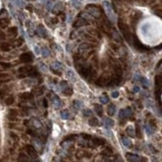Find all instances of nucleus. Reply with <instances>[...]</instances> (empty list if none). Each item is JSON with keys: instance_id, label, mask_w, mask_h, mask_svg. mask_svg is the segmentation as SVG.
Wrapping results in <instances>:
<instances>
[{"instance_id": "obj_1", "label": "nucleus", "mask_w": 162, "mask_h": 162, "mask_svg": "<svg viewBox=\"0 0 162 162\" xmlns=\"http://www.w3.org/2000/svg\"><path fill=\"white\" fill-rule=\"evenodd\" d=\"M118 28L119 29L121 30V32L122 33V35L124 37V38L126 40L127 42H131L132 41V36L131 34H130V29H129V26L126 25V24H124L121 21H118Z\"/></svg>"}, {"instance_id": "obj_2", "label": "nucleus", "mask_w": 162, "mask_h": 162, "mask_svg": "<svg viewBox=\"0 0 162 162\" xmlns=\"http://www.w3.org/2000/svg\"><path fill=\"white\" fill-rule=\"evenodd\" d=\"M86 9L88 10V13L90 14L91 16H92L95 18H100L101 16V11L98 9V8L96 6L94 5H88Z\"/></svg>"}, {"instance_id": "obj_3", "label": "nucleus", "mask_w": 162, "mask_h": 162, "mask_svg": "<svg viewBox=\"0 0 162 162\" xmlns=\"http://www.w3.org/2000/svg\"><path fill=\"white\" fill-rule=\"evenodd\" d=\"M104 8H105V10L106 12V15L109 17V19L110 20H112V21H114L116 17H115V14H114V12H113V10L112 8V7L110 6V4L108 3V2H104Z\"/></svg>"}, {"instance_id": "obj_4", "label": "nucleus", "mask_w": 162, "mask_h": 162, "mask_svg": "<svg viewBox=\"0 0 162 162\" xmlns=\"http://www.w3.org/2000/svg\"><path fill=\"white\" fill-rule=\"evenodd\" d=\"M132 40H133V43L135 45V47L136 48L137 50H141V51H147L149 50V48L146 47L144 45H143L142 43L140 42L139 40L138 39V37L135 35L132 36Z\"/></svg>"}, {"instance_id": "obj_5", "label": "nucleus", "mask_w": 162, "mask_h": 162, "mask_svg": "<svg viewBox=\"0 0 162 162\" xmlns=\"http://www.w3.org/2000/svg\"><path fill=\"white\" fill-rule=\"evenodd\" d=\"M20 61L24 63H32L33 61V56L31 53L26 52V53H23L20 56Z\"/></svg>"}, {"instance_id": "obj_6", "label": "nucleus", "mask_w": 162, "mask_h": 162, "mask_svg": "<svg viewBox=\"0 0 162 162\" xmlns=\"http://www.w3.org/2000/svg\"><path fill=\"white\" fill-rule=\"evenodd\" d=\"M25 148H26L27 153L29 154L30 156H32V157H37V151H36V149L34 148V147L32 145H30V144H27L26 147H25Z\"/></svg>"}, {"instance_id": "obj_7", "label": "nucleus", "mask_w": 162, "mask_h": 162, "mask_svg": "<svg viewBox=\"0 0 162 162\" xmlns=\"http://www.w3.org/2000/svg\"><path fill=\"white\" fill-rule=\"evenodd\" d=\"M88 21L86 19H79L77 20L76 21H75L74 24H73V26L75 28H77V27H82V26H85V25H88Z\"/></svg>"}, {"instance_id": "obj_8", "label": "nucleus", "mask_w": 162, "mask_h": 162, "mask_svg": "<svg viewBox=\"0 0 162 162\" xmlns=\"http://www.w3.org/2000/svg\"><path fill=\"white\" fill-rule=\"evenodd\" d=\"M92 47V44H88L87 42H84V43H82L80 45V46H79L78 50L80 52H84V51H87L88 50L91 49Z\"/></svg>"}, {"instance_id": "obj_9", "label": "nucleus", "mask_w": 162, "mask_h": 162, "mask_svg": "<svg viewBox=\"0 0 162 162\" xmlns=\"http://www.w3.org/2000/svg\"><path fill=\"white\" fill-rule=\"evenodd\" d=\"M108 80H109V79L105 77V76H101L95 81V84L96 85H98V86H104V85H105L106 84H107Z\"/></svg>"}, {"instance_id": "obj_10", "label": "nucleus", "mask_w": 162, "mask_h": 162, "mask_svg": "<svg viewBox=\"0 0 162 162\" xmlns=\"http://www.w3.org/2000/svg\"><path fill=\"white\" fill-rule=\"evenodd\" d=\"M17 115H18V112H17L16 109H10L8 113V119L11 120V121H15V120H16Z\"/></svg>"}, {"instance_id": "obj_11", "label": "nucleus", "mask_w": 162, "mask_h": 162, "mask_svg": "<svg viewBox=\"0 0 162 162\" xmlns=\"http://www.w3.org/2000/svg\"><path fill=\"white\" fill-rule=\"evenodd\" d=\"M51 70H54V71H61L63 70V64L59 62H54L53 63H51L50 65Z\"/></svg>"}, {"instance_id": "obj_12", "label": "nucleus", "mask_w": 162, "mask_h": 162, "mask_svg": "<svg viewBox=\"0 0 162 162\" xmlns=\"http://www.w3.org/2000/svg\"><path fill=\"white\" fill-rule=\"evenodd\" d=\"M126 156L127 160H130V161H138L140 160V158L139 157L138 155L133 154V153H129V152L126 153Z\"/></svg>"}, {"instance_id": "obj_13", "label": "nucleus", "mask_w": 162, "mask_h": 162, "mask_svg": "<svg viewBox=\"0 0 162 162\" xmlns=\"http://www.w3.org/2000/svg\"><path fill=\"white\" fill-rule=\"evenodd\" d=\"M92 142L93 143V144L96 147H98L100 145H103V144L105 143V140L101 139V138H93V139H91Z\"/></svg>"}, {"instance_id": "obj_14", "label": "nucleus", "mask_w": 162, "mask_h": 162, "mask_svg": "<svg viewBox=\"0 0 162 162\" xmlns=\"http://www.w3.org/2000/svg\"><path fill=\"white\" fill-rule=\"evenodd\" d=\"M162 79L160 75H157L155 77V85H156V89H161Z\"/></svg>"}, {"instance_id": "obj_15", "label": "nucleus", "mask_w": 162, "mask_h": 162, "mask_svg": "<svg viewBox=\"0 0 162 162\" xmlns=\"http://www.w3.org/2000/svg\"><path fill=\"white\" fill-rule=\"evenodd\" d=\"M26 75H29L30 77H33V78H35V77H38L40 76V74L39 72L37 71V69L35 67H32V69L28 72L26 74Z\"/></svg>"}, {"instance_id": "obj_16", "label": "nucleus", "mask_w": 162, "mask_h": 162, "mask_svg": "<svg viewBox=\"0 0 162 162\" xmlns=\"http://www.w3.org/2000/svg\"><path fill=\"white\" fill-rule=\"evenodd\" d=\"M33 96H34V95H33V93L32 92H23V93H21L20 95V97L21 98V99H23V100H31V99H33Z\"/></svg>"}, {"instance_id": "obj_17", "label": "nucleus", "mask_w": 162, "mask_h": 162, "mask_svg": "<svg viewBox=\"0 0 162 162\" xmlns=\"http://www.w3.org/2000/svg\"><path fill=\"white\" fill-rule=\"evenodd\" d=\"M37 33L41 37H47V31L44 29L42 25H40L37 28Z\"/></svg>"}, {"instance_id": "obj_18", "label": "nucleus", "mask_w": 162, "mask_h": 162, "mask_svg": "<svg viewBox=\"0 0 162 162\" xmlns=\"http://www.w3.org/2000/svg\"><path fill=\"white\" fill-rule=\"evenodd\" d=\"M0 50L3 52H8V51H10L11 50V46H10V45L7 42H2L0 44Z\"/></svg>"}, {"instance_id": "obj_19", "label": "nucleus", "mask_w": 162, "mask_h": 162, "mask_svg": "<svg viewBox=\"0 0 162 162\" xmlns=\"http://www.w3.org/2000/svg\"><path fill=\"white\" fill-rule=\"evenodd\" d=\"M9 24H10V20L8 19L7 18L0 19V28H2V29H6L9 25Z\"/></svg>"}, {"instance_id": "obj_20", "label": "nucleus", "mask_w": 162, "mask_h": 162, "mask_svg": "<svg viewBox=\"0 0 162 162\" xmlns=\"http://www.w3.org/2000/svg\"><path fill=\"white\" fill-rule=\"evenodd\" d=\"M94 108L96 110V113H97V115L99 117H102L103 116V108L101 105H98V104H96L94 105Z\"/></svg>"}, {"instance_id": "obj_21", "label": "nucleus", "mask_w": 162, "mask_h": 162, "mask_svg": "<svg viewBox=\"0 0 162 162\" xmlns=\"http://www.w3.org/2000/svg\"><path fill=\"white\" fill-rule=\"evenodd\" d=\"M53 103H54V106L56 109H58V108H60L61 107V104H62V102L61 101L59 100V98L57 97V96H54V97H53Z\"/></svg>"}, {"instance_id": "obj_22", "label": "nucleus", "mask_w": 162, "mask_h": 162, "mask_svg": "<svg viewBox=\"0 0 162 162\" xmlns=\"http://www.w3.org/2000/svg\"><path fill=\"white\" fill-rule=\"evenodd\" d=\"M105 126L108 128H111L113 126H114V122L113 120H112L111 118H106L105 119Z\"/></svg>"}, {"instance_id": "obj_23", "label": "nucleus", "mask_w": 162, "mask_h": 162, "mask_svg": "<svg viewBox=\"0 0 162 162\" xmlns=\"http://www.w3.org/2000/svg\"><path fill=\"white\" fill-rule=\"evenodd\" d=\"M31 69H32V67H29V66H25V67H21L19 68V72L20 73H23V74H27Z\"/></svg>"}, {"instance_id": "obj_24", "label": "nucleus", "mask_w": 162, "mask_h": 162, "mask_svg": "<svg viewBox=\"0 0 162 162\" xmlns=\"http://www.w3.org/2000/svg\"><path fill=\"white\" fill-rule=\"evenodd\" d=\"M115 106L114 105H113V104H110L109 106H108V110H107V112H108V114L109 116H113V114L115 113Z\"/></svg>"}, {"instance_id": "obj_25", "label": "nucleus", "mask_w": 162, "mask_h": 162, "mask_svg": "<svg viewBox=\"0 0 162 162\" xmlns=\"http://www.w3.org/2000/svg\"><path fill=\"white\" fill-rule=\"evenodd\" d=\"M135 135L137 138L139 139H141L142 138V132H141V129H140V126L139 124H135Z\"/></svg>"}, {"instance_id": "obj_26", "label": "nucleus", "mask_w": 162, "mask_h": 162, "mask_svg": "<svg viewBox=\"0 0 162 162\" xmlns=\"http://www.w3.org/2000/svg\"><path fill=\"white\" fill-rule=\"evenodd\" d=\"M113 38L117 42H120L121 43L122 40V37H120V35L118 34V32H116V30H113Z\"/></svg>"}, {"instance_id": "obj_27", "label": "nucleus", "mask_w": 162, "mask_h": 162, "mask_svg": "<svg viewBox=\"0 0 162 162\" xmlns=\"http://www.w3.org/2000/svg\"><path fill=\"white\" fill-rule=\"evenodd\" d=\"M88 123L92 126H96L99 125V121L96 118H91L88 120Z\"/></svg>"}, {"instance_id": "obj_28", "label": "nucleus", "mask_w": 162, "mask_h": 162, "mask_svg": "<svg viewBox=\"0 0 162 162\" xmlns=\"http://www.w3.org/2000/svg\"><path fill=\"white\" fill-rule=\"evenodd\" d=\"M14 102H15V97H14V96H10L5 100L6 105H11Z\"/></svg>"}, {"instance_id": "obj_29", "label": "nucleus", "mask_w": 162, "mask_h": 162, "mask_svg": "<svg viewBox=\"0 0 162 162\" xmlns=\"http://www.w3.org/2000/svg\"><path fill=\"white\" fill-rule=\"evenodd\" d=\"M67 76L69 79H71V80L72 81H76V78H75V75L74 73V71H71V70H68L67 72Z\"/></svg>"}, {"instance_id": "obj_30", "label": "nucleus", "mask_w": 162, "mask_h": 162, "mask_svg": "<svg viewBox=\"0 0 162 162\" xmlns=\"http://www.w3.org/2000/svg\"><path fill=\"white\" fill-rule=\"evenodd\" d=\"M61 117L63 119H68L69 117H70V113H69V111L67 109H64L63 111H61Z\"/></svg>"}, {"instance_id": "obj_31", "label": "nucleus", "mask_w": 162, "mask_h": 162, "mask_svg": "<svg viewBox=\"0 0 162 162\" xmlns=\"http://www.w3.org/2000/svg\"><path fill=\"white\" fill-rule=\"evenodd\" d=\"M139 80L141 81V83H142V85H143V87L144 88H148L149 83H148V81H147V80L146 78H144V77H140Z\"/></svg>"}, {"instance_id": "obj_32", "label": "nucleus", "mask_w": 162, "mask_h": 162, "mask_svg": "<svg viewBox=\"0 0 162 162\" xmlns=\"http://www.w3.org/2000/svg\"><path fill=\"white\" fill-rule=\"evenodd\" d=\"M44 88L43 87H39V88H37L33 90V92L35 93L37 96H40L44 92Z\"/></svg>"}, {"instance_id": "obj_33", "label": "nucleus", "mask_w": 162, "mask_h": 162, "mask_svg": "<svg viewBox=\"0 0 162 162\" xmlns=\"http://www.w3.org/2000/svg\"><path fill=\"white\" fill-rule=\"evenodd\" d=\"M72 93H73V90H72V88H66L63 89V94L66 95V96H71Z\"/></svg>"}, {"instance_id": "obj_34", "label": "nucleus", "mask_w": 162, "mask_h": 162, "mask_svg": "<svg viewBox=\"0 0 162 162\" xmlns=\"http://www.w3.org/2000/svg\"><path fill=\"white\" fill-rule=\"evenodd\" d=\"M122 143L126 147H130L131 146V141L128 138H122Z\"/></svg>"}, {"instance_id": "obj_35", "label": "nucleus", "mask_w": 162, "mask_h": 162, "mask_svg": "<svg viewBox=\"0 0 162 162\" xmlns=\"http://www.w3.org/2000/svg\"><path fill=\"white\" fill-rule=\"evenodd\" d=\"M41 54H42V55L44 57H47V56H49V55L50 54V51L48 50V48L44 47V48L41 49Z\"/></svg>"}, {"instance_id": "obj_36", "label": "nucleus", "mask_w": 162, "mask_h": 162, "mask_svg": "<svg viewBox=\"0 0 162 162\" xmlns=\"http://www.w3.org/2000/svg\"><path fill=\"white\" fill-rule=\"evenodd\" d=\"M8 32H9L10 33L13 34L14 37H16V36L17 35V33H18V32H17V28L15 27V26L9 28V29H8Z\"/></svg>"}, {"instance_id": "obj_37", "label": "nucleus", "mask_w": 162, "mask_h": 162, "mask_svg": "<svg viewBox=\"0 0 162 162\" xmlns=\"http://www.w3.org/2000/svg\"><path fill=\"white\" fill-rule=\"evenodd\" d=\"M26 133L28 134V135H29L31 136H33V137L37 136V133L36 130H33V129H28L26 130Z\"/></svg>"}, {"instance_id": "obj_38", "label": "nucleus", "mask_w": 162, "mask_h": 162, "mask_svg": "<svg viewBox=\"0 0 162 162\" xmlns=\"http://www.w3.org/2000/svg\"><path fill=\"white\" fill-rule=\"evenodd\" d=\"M145 129H146V131L147 133L148 134V135H152V134L154 133V128H152L151 126L149 125H146L145 126Z\"/></svg>"}, {"instance_id": "obj_39", "label": "nucleus", "mask_w": 162, "mask_h": 162, "mask_svg": "<svg viewBox=\"0 0 162 162\" xmlns=\"http://www.w3.org/2000/svg\"><path fill=\"white\" fill-rule=\"evenodd\" d=\"M119 118H127V114H126V109H121L119 112Z\"/></svg>"}, {"instance_id": "obj_40", "label": "nucleus", "mask_w": 162, "mask_h": 162, "mask_svg": "<svg viewBox=\"0 0 162 162\" xmlns=\"http://www.w3.org/2000/svg\"><path fill=\"white\" fill-rule=\"evenodd\" d=\"M100 101H101L102 104H107V103L109 101V100L108 96H101V98H100Z\"/></svg>"}, {"instance_id": "obj_41", "label": "nucleus", "mask_w": 162, "mask_h": 162, "mask_svg": "<svg viewBox=\"0 0 162 162\" xmlns=\"http://www.w3.org/2000/svg\"><path fill=\"white\" fill-rule=\"evenodd\" d=\"M73 105H74L75 109H80L82 107V103L80 101H73Z\"/></svg>"}, {"instance_id": "obj_42", "label": "nucleus", "mask_w": 162, "mask_h": 162, "mask_svg": "<svg viewBox=\"0 0 162 162\" xmlns=\"http://www.w3.org/2000/svg\"><path fill=\"white\" fill-rule=\"evenodd\" d=\"M126 131H127V133H128V135H129L130 136H131V137H135V133H134V130H133V128H132V126H131L127 127Z\"/></svg>"}, {"instance_id": "obj_43", "label": "nucleus", "mask_w": 162, "mask_h": 162, "mask_svg": "<svg viewBox=\"0 0 162 162\" xmlns=\"http://www.w3.org/2000/svg\"><path fill=\"white\" fill-rule=\"evenodd\" d=\"M33 125L36 127V128H41L42 127V125H41V123L38 121L37 119H34L33 120Z\"/></svg>"}, {"instance_id": "obj_44", "label": "nucleus", "mask_w": 162, "mask_h": 162, "mask_svg": "<svg viewBox=\"0 0 162 162\" xmlns=\"http://www.w3.org/2000/svg\"><path fill=\"white\" fill-rule=\"evenodd\" d=\"M0 66L4 67V68H10L12 67L11 63H4V62H0Z\"/></svg>"}, {"instance_id": "obj_45", "label": "nucleus", "mask_w": 162, "mask_h": 162, "mask_svg": "<svg viewBox=\"0 0 162 162\" xmlns=\"http://www.w3.org/2000/svg\"><path fill=\"white\" fill-rule=\"evenodd\" d=\"M92 114V112L91 109H84V115L85 117H90Z\"/></svg>"}, {"instance_id": "obj_46", "label": "nucleus", "mask_w": 162, "mask_h": 162, "mask_svg": "<svg viewBox=\"0 0 162 162\" xmlns=\"http://www.w3.org/2000/svg\"><path fill=\"white\" fill-rule=\"evenodd\" d=\"M149 126H151L152 128L156 127V121L155 119H151L149 121Z\"/></svg>"}, {"instance_id": "obj_47", "label": "nucleus", "mask_w": 162, "mask_h": 162, "mask_svg": "<svg viewBox=\"0 0 162 162\" xmlns=\"http://www.w3.org/2000/svg\"><path fill=\"white\" fill-rule=\"evenodd\" d=\"M77 135H67L66 138L64 139V140H68V141H71V140H73L75 137H76Z\"/></svg>"}, {"instance_id": "obj_48", "label": "nucleus", "mask_w": 162, "mask_h": 162, "mask_svg": "<svg viewBox=\"0 0 162 162\" xmlns=\"http://www.w3.org/2000/svg\"><path fill=\"white\" fill-rule=\"evenodd\" d=\"M7 95V92L4 89H0V99H3Z\"/></svg>"}, {"instance_id": "obj_49", "label": "nucleus", "mask_w": 162, "mask_h": 162, "mask_svg": "<svg viewBox=\"0 0 162 162\" xmlns=\"http://www.w3.org/2000/svg\"><path fill=\"white\" fill-rule=\"evenodd\" d=\"M82 137L86 140H90L92 139V135L88 134H82Z\"/></svg>"}, {"instance_id": "obj_50", "label": "nucleus", "mask_w": 162, "mask_h": 162, "mask_svg": "<svg viewBox=\"0 0 162 162\" xmlns=\"http://www.w3.org/2000/svg\"><path fill=\"white\" fill-rule=\"evenodd\" d=\"M60 85H61V87L63 88V89L64 88H67L68 87V84H67V81H64V80H63L61 83H60Z\"/></svg>"}, {"instance_id": "obj_51", "label": "nucleus", "mask_w": 162, "mask_h": 162, "mask_svg": "<svg viewBox=\"0 0 162 162\" xmlns=\"http://www.w3.org/2000/svg\"><path fill=\"white\" fill-rule=\"evenodd\" d=\"M10 135H11V137L12 138V139H13L14 140H18V139H19V137L17 136V135H16L15 133L11 132V133H10Z\"/></svg>"}, {"instance_id": "obj_52", "label": "nucleus", "mask_w": 162, "mask_h": 162, "mask_svg": "<svg viewBox=\"0 0 162 162\" xmlns=\"http://www.w3.org/2000/svg\"><path fill=\"white\" fill-rule=\"evenodd\" d=\"M118 96H119V92L118 91H115V92H112V97L113 98H118Z\"/></svg>"}, {"instance_id": "obj_53", "label": "nucleus", "mask_w": 162, "mask_h": 162, "mask_svg": "<svg viewBox=\"0 0 162 162\" xmlns=\"http://www.w3.org/2000/svg\"><path fill=\"white\" fill-rule=\"evenodd\" d=\"M10 77V75L8 74H6V73H0V79H7Z\"/></svg>"}, {"instance_id": "obj_54", "label": "nucleus", "mask_w": 162, "mask_h": 162, "mask_svg": "<svg viewBox=\"0 0 162 162\" xmlns=\"http://www.w3.org/2000/svg\"><path fill=\"white\" fill-rule=\"evenodd\" d=\"M5 38H6L5 33H3V32H2V31H0V40L3 41V40H5Z\"/></svg>"}, {"instance_id": "obj_55", "label": "nucleus", "mask_w": 162, "mask_h": 162, "mask_svg": "<svg viewBox=\"0 0 162 162\" xmlns=\"http://www.w3.org/2000/svg\"><path fill=\"white\" fill-rule=\"evenodd\" d=\"M139 90H140V88H139V86L135 85V86L133 87V92H139Z\"/></svg>"}, {"instance_id": "obj_56", "label": "nucleus", "mask_w": 162, "mask_h": 162, "mask_svg": "<svg viewBox=\"0 0 162 162\" xmlns=\"http://www.w3.org/2000/svg\"><path fill=\"white\" fill-rule=\"evenodd\" d=\"M110 47H111L112 49H113V50H115V51H117V50H118V47L116 45H114V44H112V43L110 44Z\"/></svg>"}, {"instance_id": "obj_57", "label": "nucleus", "mask_w": 162, "mask_h": 162, "mask_svg": "<svg viewBox=\"0 0 162 162\" xmlns=\"http://www.w3.org/2000/svg\"><path fill=\"white\" fill-rule=\"evenodd\" d=\"M43 105H44V107H46V108L48 107V101L46 98L43 99Z\"/></svg>"}, {"instance_id": "obj_58", "label": "nucleus", "mask_w": 162, "mask_h": 162, "mask_svg": "<svg viewBox=\"0 0 162 162\" xmlns=\"http://www.w3.org/2000/svg\"><path fill=\"white\" fill-rule=\"evenodd\" d=\"M139 75H135V76H134V81H139Z\"/></svg>"}, {"instance_id": "obj_59", "label": "nucleus", "mask_w": 162, "mask_h": 162, "mask_svg": "<svg viewBox=\"0 0 162 162\" xmlns=\"http://www.w3.org/2000/svg\"><path fill=\"white\" fill-rule=\"evenodd\" d=\"M51 22H52L53 24H57L58 22V20L56 18H53V19H51Z\"/></svg>"}, {"instance_id": "obj_60", "label": "nucleus", "mask_w": 162, "mask_h": 162, "mask_svg": "<svg viewBox=\"0 0 162 162\" xmlns=\"http://www.w3.org/2000/svg\"><path fill=\"white\" fill-rule=\"evenodd\" d=\"M160 13H161V10L160 9L157 10V11H156V12H155V14H156L158 16H160Z\"/></svg>"}, {"instance_id": "obj_61", "label": "nucleus", "mask_w": 162, "mask_h": 162, "mask_svg": "<svg viewBox=\"0 0 162 162\" xmlns=\"http://www.w3.org/2000/svg\"><path fill=\"white\" fill-rule=\"evenodd\" d=\"M35 50H36V53H37V54H39L41 53V50H40V49H38V47H37V46L35 47Z\"/></svg>"}, {"instance_id": "obj_62", "label": "nucleus", "mask_w": 162, "mask_h": 162, "mask_svg": "<svg viewBox=\"0 0 162 162\" xmlns=\"http://www.w3.org/2000/svg\"><path fill=\"white\" fill-rule=\"evenodd\" d=\"M29 120H25V121H24V125L28 126L29 125Z\"/></svg>"}, {"instance_id": "obj_63", "label": "nucleus", "mask_w": 162, "mask_h": 162, "mask_svg": "<svg viewBox=\"0 0 162 162\" xmlns=\"http://www.w3.org/2000/svg\"><path fill=\"white\" fill-rule=\"evenodd\" d=\"M142 1H145V0H142Z\"/></svg>"}]
</instances>
